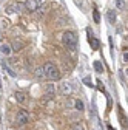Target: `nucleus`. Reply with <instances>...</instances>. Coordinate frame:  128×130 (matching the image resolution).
<instances>
[{"label":"nucleus","instance_id":"1","mask_svg":"<svg viewBox=\"0 0 128 130\" xmlns=\"http://www.w3.org/2000/svg\"><path fill=\"white\" fill-rule=\"evenodd\" d=\"M62 43L65 45L68 50L74 51L76 48H77V36H76V32L73 31H65L62 34Z\"/></svg>","mask_w":128,"mask_h":130},{"label":"nucleus","instance_id":"2","mask_svg":"<svg viewBox=\"0 0 128 130\" xmlns=\"http://www.w3.org/2000/svg\"><path fill=\"white\" fill-rule=\"evenodd\" d=\"M43 68H45V73H46V79H50V80H57L60 77V70L56 67V65L53 62H46L43 65Z\"/></svg>","mask_w":128,"mask_h":130},{"label":"nucleus","instance_id":"3","mask_svg":"<svg viewBox=\"0 0 128 130\" xmlns=\"http://www.w3.org/2000/svg\"><path fill=\"white\" fill-rule=\"evenodd\" d=\"M8 14H12V12H20V11H25V3L23 2H12L6 6L5 9Z\"/></svg>","mask_w":128,"mask_h":130},{"label":"nucleus","instance_id":"4","mask_svg":"<svg viewBox=\"0 0 128 130\" xmlns=\"http://www.w3.org/2000/svg\"><path fill=\"white\" fill-rule=\"evenodd\" d=\"M15 122L17 125H25L29 122V113L26 110H19L17 111V116H15Z\"/></svg>","mask_w":128,"mask_h":130},{"label":"nucleus","instance_id":"5","mask_svg":"<svg viewBox=\"0 0 128 130\" xmlns=\"http://www.w3.org/2000/svg\"><path fill=\"white\" fill-rule=\"evenodd\" d=\"M59 93H60L62 96H70V94L73 93L71 84H70V82H62V84L59 85Z\"/></svg>","mask_w":128,"mask_h":130},{"label":"nucleus","instance_id":"6","mask_svg":"<svg viewBox=\"0 0 128 130\" xmlns=\"http://www.w3.org/2000/svg\"><path fill=\"white\" fill-rule=\"evenodd\" d=\"M23 3H25V11H28V12H34L39 8V2H37V0H25Z\"/></svg>","mask_w":128,"mask_h":130},{"label":"nucleus","instance_id":"7","mask_svg":"<svg viewBox=\"0 0 128 130\" xmlns=\"http://www.w3.org/2000/svg\"><path fill=\"white\" fill-rule=\"evenodd\" d=\"M88 43L91 45L93 50H99V48H100V42H99L97 39H96L93 34H88Z\"/></svg>","mask_w":128,"mask_h":130},{"label":"nucleus","instance_id":"8","mask_svg":"<svg viewBox=\"0 0 128 130\" xmlns=\"http://www.w3.org/2000/svg\"><path fill=\"white\" fill-rule=\"evenodd\" d=\"M117 115H119L120 124H122L123 127H128V119H126V116H125V113H123V110H122V107H120V105L117 107Z\"/></svg>","mask_w":128,"mask_h":130},{"label":"nucleus","instance_id":"9","mask_svg":"<svg viewBox=\"0 0 128 130\" xmlns=\"http://www.w3.org/2000/svg\"><path fill=\"white\" fill-rule=\"evenodd\" d=\"M15 101H17L19 104H25L26 102V94L23 93V91H15Z\"/></svg>","mask_w":128,"mask_h":130},{"label":"nucleus","instance_id":"10","mask_svg":"<svg viewBox=\"0 0 128 130\" xmlns=\"http://www.w3.org/2000/svg\"><path fill=\"white\" fill-rule=\"evenodd\" d=\"M34 74H36L37 79H46V73H45V68L43 67H37L36 71H34Z\"/></svg>","mask_w":128,"mask_h":130},{"label":"nucleus","instance_id":"11","mask_svg":"<svg viewBox=\"0 0 128 130\" xmlns=\"http://www.w3.org/2000/svg\"><path fill=\"white\" fill-rule=\"evenodd\" d=\"M0 53L5 54V56H9V53H11V46H9L8 43H2V45H0Z\"/></svg>","mask_w":128,"mask_h":130},{"label":"nucleus","instance_id":"12","mask_svg":"<svg viewBox=\"0 0 128 130\" xmlns=\"http://www.w3.org/2000/svg\"><path fill=\"white\" fill-rule=\"evenodd\" d=\"M2 68H3V70H5V71H6V73H8V74H9V76H12V77H14V76H15V71H14V70H12V68H11V67H9V65H8V63H6V62H5V60H3V62H2Z\"/></svg>","mask_w":128,"mask_h":130},{"label":"nucleus","instance_id":"13","mask_svg":"<svg viewBox=\"0 0 128 130\" xmlns=\"http://www.w3.org/2000/svg\"><path fill=\"white\" fill-rule=\"evenodd\" d=\"M71 130H87V127H85V124L82 121H79V122H74L73 124V128Z\"/></svg>","mask_w":128,"mask_h":130},{"label":"nucleus","instance_id":"14","mask_svg":"<svg viewBox=\"0 0 128 130\" xmlns=\"http://www.w3.org/2000/svg\"><path fill=\"white\" fill-rule=\"evenodd\" d=\"M94 70L97 71V73H103V65L100 63V60H94Z\"/></svg>","mask_w":128,"mask_h":130},{"label":"nucleus","instance_id":"15","mask_svg":"<svg viewBox=\"0 0 128 130\" xmlns=\"http://www.w3.org/2000/svg\"><path fill=\"white\" fill-rule=\"evenodd\" d=\"M106 17H108L110 23H116V12L114 11H108L106 12Z\"/></svg>","mask_w":128,"mask_h":130},{"label":"nucleus","instance_id":"16","mask_svg":"<svg viewBox=\"0 0 128 130\" xmlns=\"http://www.w3.org/2000/svg\"><path fill=\"white\" fill-rule=\"evenodd\" d=\"M22 46H23V43H22L20 40H15V42L12 43V46H11V50H14V51H20Z\"/></svg>","mask_w":128,"mask_h":130},{"label":"nucleus","instance_id":"17","mask_svg":"<svg viewBox=\"0 0 128 130\" xmlns=\"http://www.w3.org/2000/svg\"><path fill=\"white\" fill-rule=\"evenodd\" d=\"M46 94H48V98H54V94H56L54 85H48V87H46Z\"/></svg>","mask_w":128,"mask_h":130},{"label":"nucleus","instance_id":"18","mask_svg":"<svg viewBox=\"0 0 128 130\" xmlns=\"http://www.w3.org/2000/svg\"><path fill=\"white\" fill-rule=\"evenodd\" d=\"M74 107H76V110H79V111H83V108H85V105H83V102H82L80 99H77V101H76Z\"/></svg>","mask_w":128,"mask_h":130},{"label":"nucleus","instance_id":"19","mask_svg":"<svg viewBox=\"0 0 128 130\" xmlns=\"http://www.w3.org/2000/svg\"><path fill=\"white\" fill-rule=\"evenodd\" d=\"M93 15H94V22H96V23H99V22H100V14H99V11H97V9H94Z\"/></svg>","mask_w":128,"mask_h":130},{"label":"nucleus","instance_id":"20","mask_svg":"<svg viewBox=\"0 0 128 130\" xmlns=\"http://www.w3.org/2000/svg\"><path fill=\"white\" fill-rule=\"evenodd\" d=\"M6 26H8V20L2 19V20H0V29H5Z\"/></svg>","mask_w":128,"mask_h":130},{"label":"nucleus","instance_id":"21","mask_svg":"<svg viewBox=\"0 0 128 130\" xmlns=\"http://www.w3.org/2000/svg\"><path fill=\"white\" fill-rule=\"evenodd\" d=\"M122 60H123V63H128V51L122 53Z\"/></svg>","mask_w":128,"mask_h":130},{"label":"nucleus","instance_id":"22","mask_svg":"<svg viewBox=\"0 0 128 130\" xmlns=\"http://www.w3.org/2000/svg\"><path fill=\"white\" fill-rule=\"evenodd\" d=\"M83 82H85L88 87H93V84H91V77H88V76H87V77H83Z\"/></svg>","mask_w":128,"mask_h":130},{"label":"nucleus","instance_id":"23","mask_svg":"<svg viewBox=\"0 0 128 130\" xmlns=\"http://www.w3.org/2000/svg\"><path fill=\"white\" fill-rule=\"evenodd\" d=\"M116 5H117V8H120V9H123V6H125L123 0H116Z\"/></svg>","mask_w":128,"mask_h":130},{"label":"nucleus","instance_id":"24","mask_svg":"<svg viewBox=\"0 0 128 130\" xmlns=\"http://www.w3.org/2000/svg\"><path fill=\"white\" fill-rule=\"evenodd\" d=\"M97 85H99V90H100V91H103V87H102V82H100V80L97 82Z\"/></svg>","mask_w":128,"mask_h":130},{"label":"nucleus","instance_id":"25","mask_svg":"<svg viewBox=\"0 0 128 130\" xmlns=\"http://www.w3.org/2000/svg\"><path fill=\"white\" fill-rule=\"evenodd\" d=\"M108 130H114V128H113V127H111V125H108Z\"/></svg>","mask_w":128,"mask_h":130},{"label":"nucleus","instance_id":"26","mask_svg":"<svg viewBox=\"0 0 128 130\" xmlns=\"http://www.w3.org/2000/svg\"><path fill=\"white\" fill-rule=\"evenodd\" d=\"M126 73H128V68H126Z\"/></svg>","mask_w":128,"mask_h":130}]
</instances>
